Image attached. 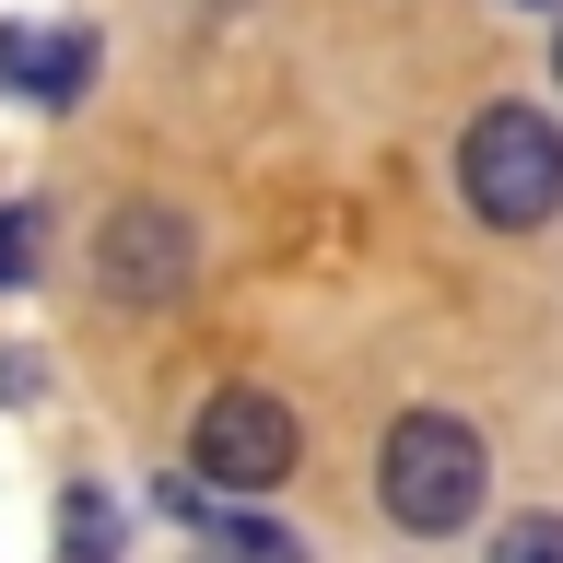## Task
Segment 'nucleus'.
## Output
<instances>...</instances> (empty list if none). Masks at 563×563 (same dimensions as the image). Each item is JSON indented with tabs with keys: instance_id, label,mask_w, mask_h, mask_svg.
<instances>
[{
	"instance_id": "f257e3e1",
	"label": "nucleus",
	"mask_w": 563,
	"mask_h": 563,
	"mask_svg": "<svg viewBox=\"0 0 563 563\" xmlns=\"http://www.w3.org/2000/svg\"><path fill=\"white\" fill-rule=\"evenodd\" d=\"M482 493H493L482 422H457V411H399V422H387V446H376V505L411 528V540L470 528V517H482Z\"/></svg>"
},
{
	"instance_id": "f03ea898",
	"label": "nucleus",
	"mask_w": 563,
	"mask_h": 563,
	"mask_svg": "<svg viewBox=\"0 0 563 563\" xmlns=\"http://www.w3.org/2000/svg\"><path fill=\"white\" fill-rule=\"evenodd\" d=\"M457 188H470V211L505 223V235L552 223L563 211V130L540 118V106H482L470 141H457Z\"/></svg>"
},
{
	"instance_id": "7ed1b4c3",
	"label": "nucleus",
	"mask_w": 563,
	"mask_h": 563,
	"mask_svg": "<svg viewBox=\"0 0 563 563\" xmlns=\"http://www.w3.org/2000/svg\"><path fill=\"white\" fill-rule=\"evenodd\" d=\"M294 457H306V422L282 411V387H223V399L200 411V434H188L200 493H282Z\"/></svg>"
},
{
	"instance_id": "20e7f679",
	"label": "nucleus",
	"mask_w": 563,
	"mask_h": 563,
	"mask_svg": "<svg viewBox=\"0 0 563 563\" xmlns=\"http://www.w3.org/2000/svg\"><path fill=\"white\" fill-rule=\"evenodd\" d=\"M188 258H200V235H188V211H165V200L106 211V235H95V282L118 306H165L176 282H188Z\"/></svg>"
},
{
	"instance_id": "39448f33",
	"label": "nucleus",
	"mask_w": 563,
	"mask_h": 563,
	"mask_svg": "<svg viewBox=\"0 0 563 563\" xmlns=\"http://www.w3.org/2000/svg\"><path fill=\"white\" fill-rule=\"evenodd\" d=\"M0 95L35 106L95 95V24H0Z\"/></svg>"
},
{
	"instance_id": "423d86ee",
	"label": "nucleus",
	"mask_w": 563,
	"mask_h": 563,
	"mask_svg": "<svg viewBox=\"0 0 563 563\" xmlns=\"http://www.w3.org/2000/svg\"><path fill=\"white\" fill-rule=\"evenodd\" d=\"M59 563H118V505L106 493H59Z\"/></svg>"
},
{
	"instance_id": "0eeeda50",
	"label": "nucleus",
	"mask_w": 563,
	"mask_h": 563,
	"mask_svg": "<svg viewBox=\"0 0 563 563\" xmlns=\"http://www.w3.org/2000/svg\"><path fill=\"white\" fill-rule=\"evenodd\" d=\"M211 563H306V540L294 528H258V517H200Z\"/></svg>"
},
{
	"instance_id": "6e6552de",
	"label": "nucleus",
	"mask_w": 563,
	"mask_h": 563,
	"mask_svg": "<svg viewBox=\"0 0 563 563\" xmlns=\"http://www.w3.org/2000/svg\"><path fill=\"white\" fill-rule=\"evenodd\" d=\"M493 563H563V517H505L493 528Z\"/></svg>"
},
{
	"instance_id": "1a4fd4ad",
	"label": "nucleus",
	"mask_w": 563,
	"mask_h": 563,
	"mask_svg": "<svg viewBox=\"0 0 563 563\" xmlns=\"http://www.w3.org/2000/svg\"><path fill=\"white\" fill-rule=\"evenodd\" d=\"M24 258H35V211H0V282H24Z\"/></svg>"
},
{
	"instance_id": "9d476101",
	"label": "nucleus",
	"mask_w": 563,
	"mask_h": 563,
	"mask_svg": "<svg viewBox=\"0 0 563 563\" xmlns=\"http://www.w3.org/2000/svg\"><path fill=\"white\" fill-rule=\"evenodd\" d=\"M552 70H563V24H552Z\"/></svg>"
},
{
	"instance_id": "9b49d317",
	"label": "nucleus",
	"mask_w": 563,
	"mask_h": 563,
	"mask_svg": "<svg viewBox=\"0 0 563 563\" xmlns=\"http://www.w3.org/2000/svg\"><path fill=\"white\" fill-rule=\"evenodd\" d=\"M552 12H563V0H552Z\"/></svg>"
}]
</instances>
